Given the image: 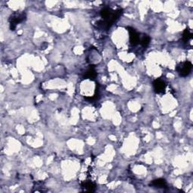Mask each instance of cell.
<instances>
[{
	"mask_svg": "<svg viewBox=\"0 0 193 193\" xmlns=\"http://www.w3.org/2000/svg\"><path fill=\"white\" fill-rule=\"evenodd\" d=\"M192 69V64L191 62L186 61L179 64L177 67V70L182 77H186L191 73Z\"/></svg>",
	"mask_w": 193,
	"mask_h": 193,
	"instance_id": "cell-2",
	"label": "cell"
},
{
	"mask_svg": "<svg viewBox=\"0 0 193 193\" xmlns=\"http://www.w3.org/2000/svg\"><path fill=\"white\" fill-rule=\"evenodd\" d=\"M26 20V14L24 12H15L9 17L10 28L12 30L15 29L16 25L20 23H22Z\"/></svg>",
	"mask_w": 193,
	"mask_h": 193,
	"instance_id": "cell-1",
	"label": "cell"
},
{
	"mask_svg": "<svg viewBox=\"0 0 193 193\" xmlns=\"http://www.w3.org/2000/svg\"><path fill=\"white\" fill-rule=\"evenodd\" d=\"M82 187H83L85 191L87 192H94L95 190V184L93 183L92 182H85L82 183Z\"/></svg>",
	"mask_w": 193,
	"mask_h": 193,
	"instance_id": "cell-7",
	"label": "cell"
},
{
	"mask_svg": "<svg viewBox=\"0 0 193 193\" xmlns=\"http://www.w3.org/2000/svg\"><path fill=\"white\" fill-rule=\"evenodd\" d=\"M128 30L130 35L129 39L130 44H131L132 45H138L139 42H140V38L139 33H137L134 28L130 27V26H128Z\"/></svg>",
	"mask_w": 193,
	"mask_h": 193,
	"instance_id": "cell-3",
	"label": "cell"
},
{
	"mask_svg": "<svg viewBox=\"0 0 193 193\" xmlns=\"http://www.w3.org/2000/svg\"><path fill=\"white\" fill-rule=\"evenodd\" d=\"M153 87H154L155 92L158 94H161V93H164L166 88V84L163 80L159 79H155L153 82Z\"/></svg>",
	"mask_w": 193,
	"mask_h": 193,
	"instance_id": "cell-4",
	"label": "cell"
},
{
	"mask_svg": "<svg viewBox=\"0 0 193 193\" xmlns=\"http://www.w3.org/2000/svg\"><path fill=\"white\" fill-rule=\"evenodd\" d=\"M150 42V37L147 35H143V36H140V42L139 44L142 45L144 48H146L149 45Z\"/></svg>",
	"mask_w": 193,
	"mask_h": 193,
	"instance_id": "cell-8",
	"label": "cell"
},
{
	"mask_svg": "<svg viewBox=\"0 0 193 193\" xmlns=\"http://www.w3.org/2000/svg\"><path fill=\"white\" fill-rule=\"evenodd\" d=\"M192 33H191V31L189 29H186L184 30L183 34V40L185 42H189L190 39H192Z\"/></svg>",
	"mask_w": 193,
	"mask_h": 193,
	"instance_id": "cell-9",
	"label": "cell"
},
{
	"mask_svg": "<svg viewBox=\"0 0 193 193\" xmlns=\"http://www.w3.org/2000/svg\"><path fill=\"white\" fill-rule=\"evenodd\" d=\"M150 185L153 186L157 187V188H165L167 186V183H166L165 180L164 179H157V180H153Z\"/></svg>",
	"mask_w": 193,
	"mask_h": 193,
	"instance_id": "cell-6",
	"label": "cell"
},
{
	"mask_svg": "<svg viewBox=\"0 0 193 193\" xmlns=\"http://www.w3.org/2000/svg\"><path fill=\"white\" fill-rule=\"evenodd\" d=\"M84 77H85V78H86V79H92V80H94V78L96 77V70L93 66H92V67L87 69V72L85 73V76H84Z\"/></svg>",
	"mask_w": 193,
	"mask_h": 193,
	"instance_id": "cell-5",
	"label": "cell"
}]
</instances>
